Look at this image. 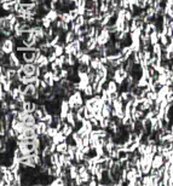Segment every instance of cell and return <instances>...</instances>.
Masks as SVG:
<instances>
[{
  "instance_id": "11",
  "label": "cell",
  "mask_w": 173,
  "mask_h": 186,
  "mask_svg": "<svg viewBox=\"0 0 173 186\" xmlns=\"http://www.w3.org/2000/svg\"><path fill=\"white\" fill-rule=\"evenodd\" d=\"M142 183L143 186H153V180H151V175L150 174H145L142 178Z\"/></svg>"
},
{
  "instance_id": "14",
  "label": "cell",
  "mask_w": 173,
  "mask_h": 186,
  "mask_svg": "<svg viewBox=\"0 0 173 186\" xmlns=\"http://www.w3.org/2000/svg\"><path fill=\"white\" fill-rule=\"evenodd\" d=\"M69 14H70V16L73 17V19H75V18H78V17L80 16L78 7H73V9H70V10H69Z\"/></svg>"
},
{
  "instance_id": "3",
  "label": "cell",
  "mask_w": 173,
  "mask_h": 186,
  "mask_svg": "<svg viewBox=\"0 0 173 186\" xmlns=\"http://www.w3.org/2000/svg\"><path fill=\"white\" fill-rule=\"evenodd\" d=\"M165 164V158L162 155H155L154 158H153V168H155V169H160L162 166Z\"/></svg>"
},
{
  "instance_id": "16",
  "label": "cell",
  "mask_w": 173,
  "mask_h": 186,
  "mask_svg": "<svg viewBox=\"0 0 173 186\" xmlns=\"http://www.w3.org/2000/svg\"><path fill=\"white\" fill-rule=\"evenodd\" d=\"M70 1H74V2H75V1H76V0H70Z\"/></svg>"
},
{
  "instance_id": "1",
  "label": "cell",
  "mask_w": 173,
  "mask_h": 186,
  "mask_svg": "<svg viewBox=\"0 0 173 186\" xmlns=\"http://www.w3.org/2000/svg\"><path fill=\"white\" fill-rule=\"evenodd\" d=\"M129 74H130V72H127V70H125L124 68H117V69L115 70L114 80H115V81L117 82V84H119V85H121L122 82H125V80L127 79Z\"/></svg>"
},
{
  "instance_id": "9",
  "label": "cell",
  "mask_w": 173,
  "mask_h": 186,
  "mask_svg": "<svg viewBox=\"0 0 173 186\" xmlns=\"http://www.w3.org/2000/svg\"><path fill=\"white\" fill-rule=\"evenodd\" d=\"M46 17H49L52 22H56L58 18H59V12H58L57 10H50L47 14H45Z\"/></svg>"
},
{
  "instance_id": "10",
  "label": "cell",
  "mask_w": 173,
  "mask_h": 186,
  "mask_svg": "<svg viewBox=\"0 0 173 186\" xmlns=\"http://www.w3.org/2000/svg\"><path fill=\"white\" fill-rule=\"evenodd\" d=\"M90 67L92 68V69H95V70H98L99 68L102 67V63H101V58H93L91 59V64H90Z\"/></svg>"
},
{
  "instance_id": "8",
  "label": "cell",
  "mask_w": 173,
  "mask_h": 186,
  "mask_svg": "<svg viewBox=\"0 0 173 186\" xmlns=\"http://www.w3.org/2000/svg\"><path fill=\"white\" fill-rule=\"evenodd\" d=\"M51 186H67V183L61 178V176H55L51 181Z\"/></svg>"
},
{
  "instance_id": "15",
  "label": "cell",
  "mask_w": 173,
  "mask_h": 186,
  "mask_svg": "<svg viewBox=\"0 0 173 186\" xmlns=\"http://www.w3.org/2000/svg\"><path fill=\"white\" fill-rule=\"evenodd\" d=\"M170 129H171V130H172V132H173V121H172V122H171V126H170Z\"/></svg>"
},
{
  "instance_id": "4",
  "label": "cell",
  "mask_w": 173,
  "mask_h": 186,
  "mask_svg": "<svg viewBox=\"0 0 173 186\" xmlns=\"http://www.w3.org/2000/svg\"><path fill=\"white\" fill-rule=\"evenodd\" d=\"M85 45H86L87 50H88L90 52H92V51H95L96 47L98 46V40H97V38H91V39H88L86 43H85Z\"/></svg>"
},
{
  "instance_id": "5",
  "label": "cell",
  "mask_w": 173,
  "mask_h": 186,
  "mask_svg": "<svg viewBox=\"0 0 173 186\" xmlns=\"http://www.w3.org/2000/svg\"><path fill=\"white\" fill-rule=\"evenodd\" d=\"M76 38H78V36H76V34H75L73 30H69V31H67V33H65L64 41H65V43H72Z\"/></svg>"
},
{
  "instance_id": "7",
  "label": "cell",
  "mask_w": 173,
  "mask_h": 186,
  "mask_svg": "<svg viewBox=\"0 0 173 186\" xmlns=\"http://www.w3.org/2000/svg\"><path fill=\"white\" fill-rule=\"evenodd\" d=\"M59 18H61L63 22H65V23H72V22H73V17L70 16L69 11L61 12V14H59Z\"/></svg>"
},
{
  "instance_id": "13",
  "label": "cell",
  "mask_w": 173,
  "mask_h": 186,
  "mask_svg": "<svg viewBox=\"0 0 173 186\" xmlns=\"http://www.w3.org/2000/svg\"><path fill=\"white\" fill-rule=\"evenodd\" d=\"M52 21L49 18V17H46V16H44L43 17V27L44 28H51L52 27Z\"/></svg>"
},
{
  "instance_id": "2",
  "label": "cell",
  "mask_w": 173,
  "mask_h": 186,
  "mask_svg": "<svg viewBox=\"0 0 173 186\" xmlns=\"http://www.w3.org/2000/svg\"><path fill=\"white\" fill-rule=\"evenodd\" d=\"M22 68L24 69V72H27L28 75H35L36 69H38V65L35 63H23Z\"/></svg>"
},
{
  "instance_id": "12",
  "label": "cell",
  "mask_w": 173,
  "mask_h": 186,
  "mask_svg": "<svg viewBox=\"0 0 173 186\" xmlns=\"http://www.w3.org/2000/svg\"><path fill=\"white\" fill-rule=\"evenodd\" d=\"M149 39H150V43H151V45H155V43H160L159 33H158V31H155V33H153L151 35H149Z\"/></svg>"
},
{
  "instance_id": "6",
  "label": "cell",
  "mask_w": 173,
  "mask_h": 186,
  "mask_svg": "<svg viewBox=\"0 0 173 186\" xmlns=\"http://www.w3.org/2000/svg\"><path fill=\"white\" fill-rule=\"evenodd\" d=\"M68 147H69V144L68 142H62V143L57 144V147H56V151L62 154V152H67L68 151Z\"/></svg>"
}]
</instances>
